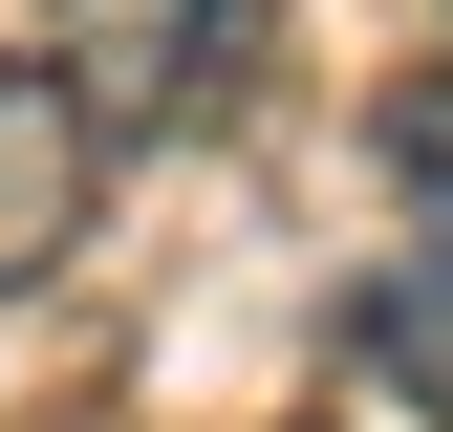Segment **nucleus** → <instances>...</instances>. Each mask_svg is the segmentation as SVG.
<instances>
[{
	"mask_svg": "<svg viewBox=\"0 0 453 432\" xmlns=\"http://www.w3.org/2000/svg\"><path fill=\"white\" fill-rule=\"evenodd\" d=\"M388 174L432 195V259H453V87H411V108H388Z\"/></svg>",
	"mask_w": 453,
	"mask_h": 432,
	"instance_id": "obj_3",
	"label": "nucleus"
},
{
	"mask_svg": "<svg viewBox=\"0 0 453 432\" xmlns=\"http://www.w3.org/2000/svg\"><path fill=\"white\" fill-rule=\"evenodd\" d=\"M43 22H65L43 66L87 87V130H151V108H195L216 66H238V22H259V0H43Z\"/></svg>",
	"mask_w": 453,
	"mask_h": 432,
	"instance_id": "obj_1",
	"label": "nucleus"
},
{
	"mask_svg": "<svg viewBox=\"0 0 453 432\" xmlns=\"http://www.w3.org/2000/svg\"><path fill=\"white\" fill-rule=\"evenodd\" d=\"M87 195H108L87 87L43 66V43H0V282H43V259H65V238H87Z\"/></svg>",
	"mask_w": 453,
	"mask_h": 432,
	"instance_id": "obj_2",
	"label": "nucleus"
}]
</instances>
